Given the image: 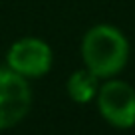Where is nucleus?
<instances>
[{"label":"nucleus","instance_id":"obj_1","mask_svg":"<svg viewBox=\"0 0 135 135\" xmlns=\"http://www.w3.org/2000/svg\"><path fill=\"white\" fill-rule=\"evenodd\" d=\"M85 70L97 78H111L123 70L129 56V44L115 26L97 24L89 28L81 42Z\"/></svg>","mask_w":135,"mask_h":135},{"label":"nucleus","instance_id":"obj_4","mask_svg":"<svg viewBox=\"0 0 135 135\" xmlns=\"http://www.w3.org/2000/svg\"><path fill=\"white\" fill-rule=\"evenodd\" d=\"M8 68L24 78L46 76L52 68V50L40 38H22L8 50Z\"/></svg>","mask_w":135,"mask_h":135},{"label":"nucleus","instance_id":"obj_5","mask_svg":"<svg viewBox=\"0 0 135 135\" xmlns=\"http://www.w3.org/2000/svg\"><path fill=\"white\" fill-rule=\"evenodd\" d=\"M97 80L99 78L93 76L89 70H78L68 78V95L78 103H88L99 91Z\"/></svg>","mask_w":135,"mask_h":135},{"label":"nucleus","instance_id":"obj_3","mask_svg":"<svg viewBox=\"0 0 135 135\" xmlns=\"http://www.w3.org/2000/svg\"><path fill=\"white\" fill-rule=\"evenodd\" d=\"M97 105L109 125L127 129L135 125V89L127 81L111 80L97 91Z\"/></svg>","mask_w":135,"mask_h":135},{"label":"nucleus","instance_id":"obj_2","mask_svg":"<svg viewBox=\"0 0 135 135\" xmlns=\"http://www.w3.org/2000/svg\"><path fill=\"white\" fill-rule=\"evenodd\" d=\"M32 91L24 76L10 68H0V129L14 127L28 115Z\"/></svg>","mask_w":135,"mask_h":135}]
</instances>
